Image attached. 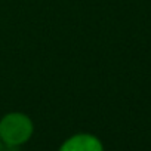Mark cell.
I'll use <instances>...</instances> for the list:
<instances>
[{"mask_svg": "<svg viewBox=\"0 0 151 151\" xmlns=\"http://www.w3.org/2000/svg\"><path fill=\"white\" fill-rule=\"evenodd\" d=\"M34 133L33 120L24 113H8L0 119V141L5 145L21 147Z\"/></svg>", "mask_w": 151, "mask_h": 151, "instance_id": "obj_1", "label": "cell"}, {"mask_svg": "<svg viewBox=\"0 0 151 151\" xmlns=\"http://www.w3.org/2000/svg\"><path fill=\"white\" fill-rule=\"evenodd\" d=\"M58 151H104V145L92 133H76L67 138Z\"/></svg>", "mask_w": 151, "mask_h": 151, "instance_id": "obj_2", "label": "cell"}, {"mask_svg": "<svg viewBox=\"0 0 151 151\" xmlns=\"http://www.w3.org/2000/svg\"><path fill=\"white\" fill-rule=\"evenodd\" d=\"M0 151H21L19 147H15V145H2V150Z\"/></svg>", "mask_w": 151, "mask_h": 151, "instance_id": "obj_3", "label": "cell"}, {"mask_svg": "<svg viewBox=\"0 0 151 151\" xmlns=\"http://www.w3.org/2000/svg\"><path fill=\"white\" fill-rule=\"evenodd\" d=\"M2 145H3V144H2V141H0V150H2Z\"/></svg>", "mask_w": 151, "mask_h": 151, "instance_id": "obj_4", "label": "cell"}]
</instances>
